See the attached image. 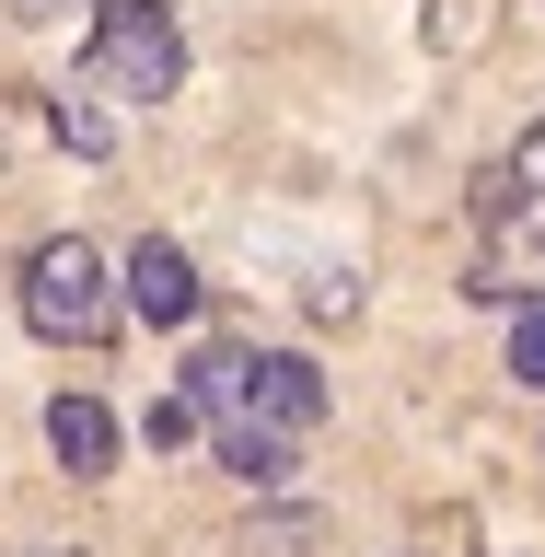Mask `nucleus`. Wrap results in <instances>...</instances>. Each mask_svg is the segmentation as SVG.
Masks as SVG:
<instances>
[{"label":"nucleus","instance_id":"nucleus-1","mask_svg":"<svg viewBox=\"0 0 545 557\" xmlns=\"http://www.w3.org/2000/svg\"><path fill=\"white\" fill-rule=\"evenodd\" d=\"M174 82H186V35L163 24V0H104V24H94V94L163 104Z\"/></svg>","mask_w":545,"mask_h":557},{"label":"nucleus","instance_id":"nucleus-2","mask_svg":"<svg viewBox=\"0 0 545 557\" xmlns=\"http://www.w3.org/2000/svg\"><path fill=\"white\" fill-rule=\"evenodd\" d=\"M24 325L59 348H94L104 325H116V290H104L94 244H35L24 256Z\"/></svg>","mask_w":545,"mask_h":557},{"label":"nucleus","instance_id":"nucleus-3","mask_svg":"<svg viewBox=\"0 0 545 557\" xmlns=\"http://www.w3.org/2000/svg\"><path fill=\"white\" fill-rule=\"evenodd\" d=\"M233 418H256V430H313L325 418V372H313L302 348H244V372H233Z\"/></svg>","mask_w":545,"mask_h":557},{"label":"nucleus","instance_id":"nucleus-4","mask_svg":"<svg viewBox=\"0 0 545 557\" xmlns=\"http://www.w3.org/2000/svg\"><path fill=\"white\" fill-rule=\"evenodd\" d=\"M128 302L151 313V325H186V313H198V268H186V244H163V233L139 244V256H128Z\"/></svg>","mask_w":545,"mask_h":557},{"label":"nucleus","instance_id":"nucleus-5","mask_svg":"<svg viewBox=\"0 0 545 557\" xmlns=\"http://www.w3.org/2000/svg\"><path fill=\"white\" fill-rule=\"evenodd\" d=\"M47 453H59L70 476H104V465H116V407H94V395H59V407H47Z\"/></svg>","mask_w":545,"mask_h":557},{"label":"nucleus","instance_id":"nucleus-6","mask_svg":"<svg viewBox=\"0 0 545 557\" xmlns=\"http://www.w3.org/2000/svg\"><path fill=\"white\" fill-rule=\"evenodd\" d=\"M221 465H233L244 487H278V476H290V430H256V418H221Z\"/></svg>","mask_w":545,"mask_h":557},{"label":"nucleus","instance_id":"nucleus-7","mask_svg":"<svg viewBox=\"0 0 545 557\" xmlns=\"http://www.w3.org/2000/svg\"><path fill=\"white\" fill-rule=\"evenodd\" d=\"M511 372H522V383H534V395H545V302H534V313H522V325H511Z\"/></svg>","mask_w":545,"mask_h":557},{"label":"nucleus","instance_id":"nucleus-8","mask_svg":"<svg viewBox=\"0 0 545 557\" xmlns=\"http://www.w3.org/2000/svg\"><path fill=\"white\" fill-rule=\"evenodd\" d=\"M139 430H151V453H174V442H186V430H198V395H163V407L139 418Z\"/></svg>","mask_w":545,"mask_h":557},{"label":"nucleus","instance_id":"nucleus-9","mask_svg":"<svg viewBox=\"0 0 545 557\" xmlns=\"http://www.w3.org/2000/svg\"><path fill=\"white\" fill-rule=\"evenodd\" d=\"M59 139H70V151H104V116H94V104H70V94H59Z\"/></svg>","mask_w":545,"mask_h":557},{"label":"nucleus","instance_id":"nucleus-10","mask_svg":"<svg viewBox=\"0 0 545 557\" xmlns=\"http://www.w3.org/2000/svg\"><path fill=\"white\" fill-rule=\"evenodd\" d=\"M0 12H24V24H35V12H70V0H0Z\"/></svg>","mask_w":545,"mask_h":557}]
</instances>
